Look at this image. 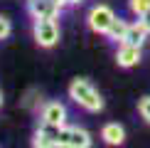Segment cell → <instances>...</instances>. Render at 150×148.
<instances>
[{
	"instance_id": "13",
	"label": "cell",
	"mask_w": 150,
	"mask_h": 148,
	"mask_svg": "<svg viewBox=\"0 0 150 148\" xmlns=\"http://www.w3.org/2000/svg\"><path fill=\"white\" fill-rule=\"evenodd\" d=\"M138 114H140V119L150 123V94L145 96H140V101H138Z\"/></svg>"
},
{
	"instance_id": "16",
	"label": "cell",
	"mask_w": 150,
	"mask_h": 148,
	"mask_svg": "<svg viewBox=\"0 0 150 148\" xmlns=\"http://www.w3.org/2000/svg\"><path fill=\"white\" fill-rule=\"evenodd\" d=\"M79 3H84V0H67V5H79Z\"/></svg>"
},
{
	"instance_id": "5",
	"label": "cell",
	"mask_w": 150,
	"mask_h": 148,
	"mask_svg": "<svg viewBox=\"0 0 150 148\" xmlns=\"http://www.w3.org/2000/svg\"><path fill=\"white\" fill-rule=\"evenodd\" d=\"M59 146L64 148H89L91 146V133L79 126H62L59 131Z\"/></svg>"
},
{
	"instance_id": "6",
	"label": "cell",
	"mask_w": 150,
	"mask_h": 148,
	"mask_svg": "<svg viewBox=\"0 0 150 148\" xmlns=\"http://www.w3.org/2000/svg\"><path fill=\"white\" fill-rule=\"evenodd\" d=\"M140 59H143V47L128 45V42H121L116 47V64L121 69H133L140 64Z\"/></svg>"
},
{
	"instance_id": "9",
	"label": "cell",
	"mask_w": 150,
	"mask_h": 148,
	"mask_svg": "<svg viewBox=\"0 0 150 148\" xmlns=\"http://www.w3.org/2000/svg\"><path fill=\"white\" fill-rule=\"evenodd\" d=\"M101 138H103L106 146H123L126 143V128L118 121H108L101 128Z\"/></svg>"
},
{
	"instance_id": "17",
	"label": "cell",
	"mask_w": 150,
	"mask_h": 148,
	"mask_svg": "<svg viewBox=\"0 0 150 148\" xmlns=\"http://www.w3.org/2000/svg\"><path fill=\"white\" fill-rule=\"evenodd\" d=\"M0 106H3V91H0Z\"/></svg>"
},
{
	"instance_id": "4",
	"label": "cell",
	"mask_w": 150,
	"mask_h": 148,
	"mask_svg": "<svg viewBox=\"0 0 150 148\" xmlns=\"http://www.w3.org/2000/svg\"><path fill=\"white\" fill-rule=\"evenodd\" d=\"M64 8H67V0H27V12L32 20L59 17V12Z\"/></svg>"
},
{
	"instance_id": "2",
	"label": "cell",
	"mask_w": 150,
	"mask_h": 148,
	"mask_svg": "<svg viewBox=\"0 0 150 148\" xmlns=\"http://www.w3.org/2000/svg\"><path fill=\"white\" fill-rule=\"evenodd\" d=\"M32 35H35V42L42 49H52L59 42V37H62V30H59V25H57V17L35 20L32 22Z\"/></svg>"
},
{
	"instance_id": "14",
	"label": "cell",
	"mask_w": 150,
	"mask_h": 148,
	"mask_svg": "<svg viewBox=\"0 0 150 148\" xmlns=\"http://www.w3.org/2000/svg\"><path fill=\"white\" fill-rule=\"evenodd\" d=\"M10 32H12L10 20H8L5 15H0V40H8V37H10Z\"/></svg>"
},
{
	"instance_id": "7",
	"label": "cell",
	"mask_w": 150,
	"mask_h": 148,
	"mask_svg": "<svg viewBox=\"0 0 150 148\" xmlns=\"http://www.w3.org/2000/svg\"><path fill=\"white\" fill-rule=\"evenodd\" d=\"M59 131L62 126H54V123H40V128L35 131L32 146L37 148H59Z\"/></svg>"
},
{
	"instance_id": "8",
	"label": "cell",
	"mask_w": 150,
	"mask_h": 148,
	"mask_svg": "<svg viewBox=\"0 0 150 148\" xmlns=\"http://www.w3.org/2000/svg\"><path fill=\"white\" fill-rule=\"evenodd\" d=\"M40 119L45 123H54V126H64L69 114H67V106L62 101H45L40 111Z\"/></svg>"
},
{
	"instance_id": "3",
	"label": "cell",
	"mask_w": 150,
	"mask_h": 148,
	"mask_svg": "<svg viewBox=\"0 0 150 148\" xmlns=\"http://www.w3.org/2000/svg\"><path fill=\"white\" fill-rule=\"evenodd\" d=\"M113 20H116V12H113L111 5H106V3L93 5V8L89 10V15H86V25H89V30L96 32V35H106V30L111 27Z\"/></svg>"
},
{
	"instance_id": "1",
	"label": "cell",
	"mask_w": 150,
	"mask_h": 148,
	"mask_svg": "<svg viewBox=\"0 0 150 148\" xmlns=\"http://www.w3.org/2000/svg\"><path fill=\"white\" fill-rule=\"evenodd\" d=\"M69 99L76 106H81L84 111H89V114H98V111H103L106 101L101 96V91L93 86L89 79H71L69 84Z\"/></svg>"
},
{
	"instance_id": "15",
	"label": "cell",
	"mask_w": 150,
	"mask_h": 148,
	"mask_svg": "<svg viewBox=\"0 0 150 148\" xmlns=\"http://www.w3.org/2000/svg\"><path fill=\"white\" fill-rule=\"evenodd\" d=\"M138 22L143 25V27H145V32L150 35V10H145V12H143V15L138 17Z\"/></svg>"
},
{
	"instance_id": "10",
	"label": "cell",
	"mask_w": 150,
	"mask_h": 148,
	"mask_svg": "<svg viewBox=\"0 0 150 148\" xmlns=\"http://www.w3.org/2000/svg\"><path fill=\"white\" fill-rule=\"evenodd\" d=\"M128 25H130V22H126L123 17H118V15H116V20L111 22V27L106 30V35H103V37H106L108 42H113V45H121V42H123V37H126Z\"/></svg>"
},
{
	"instance_id": "12",
	"label": "cell",
	"mask_w": 150,
	"mask_h": 148,
	"mask_svg": "<svg viewBox=\"0 0 150 148\" xmlns=\"http://www.w3.org/2000/svg\"><path fill=\"white\" fill-rule=\"evenodd\" d=\"M128 8L135 17H140L145 10H150V0H128Z\"/></svg>"
},
{
	"instance_id": "11",
	"label": "cell",
	"mask_w": 150,
	"mask_h": 148,
	"mask_svg": "<svg viewBox=\"0 0 150 148\" xmlns=\"http://www.w3.org/2000/svg\"><path fill=\"white\" fill-rule=\"evenodd\" d=\"M145 40H148V32H145V27H143L140 22H130V25H128V30H126V37H123V42L143 47V45H145Z\"/></svg>"
}]
</instances>
